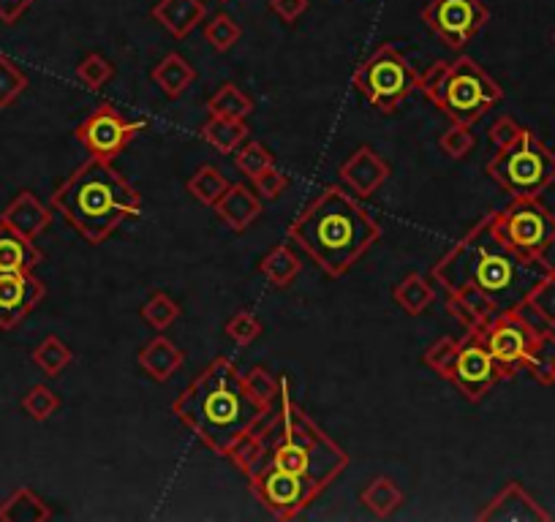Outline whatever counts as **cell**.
<instances>
[{
    "instance_id": "obj_11",
    "label": "cell",
    "mask_w": 555,
    "mask_h": 522,
    "mask_svg": "<svg viewBox=\"0 0 555 522\" xmlns=\"http://www.w3.org/2000/svg\"><path fill=\"white\" fill-rule=\"evenodd\" d=\"M145 128L147 120H128L112 104H101L96 112H90L79 123L74 136L93 158L115 161L117 155L126 150V145H131Z\"/></svg>"
},
{
    "instance_id": "obj_23",
    "label": "cell",
    "mask_w": 555,
    "mask_h": 522,
    "mask_svg": "<svg viewBox=\"0 0 555 522\" xmlns=\"http://www.w3.org/2000/svg\"><path fill=\"white\" fill-rule=\"evenodd\" d=\"M0 520L3 522H47L52 520V509H49L44 498L20 487L0 503Z\"/></svg>"
},
{
    "instance_id": "obj_8",
    "label": "cell",
    "mask_w": 555,
    "mask_h": 522,
    "mask_svg": "<svg viewBox=\"0 0 555 522\" xmlns=\"http://www.w3.org/2000/svg\"><path fill=\"white\" fill-rule=\"evenodd\" d=\"M501 98H504V90H501L496 79L490 77L477 60L460 55L455 63H449L447 79H444L436 107L452 123L474 126L496 104H501Z\"/></svg>"
},
{
    "instance_id": "obj_9",
    "label": "cell",
    "mask_w": 555,
    "mask_h": 522,
    "mask_svg": "<svg viewBox=\"0 0 555 522\" xmlns=\"http://www.w3.org/2000/svg\"><path fill=\"white\" fill-rule=\"evenodd\" d=\"M493 226L509 248L526 256H545L555 245V215L539 199H512L493 213Z\"/></svg>"
},
{
    "instance_id": "obj_10",
    "label": "cell",
    "mask_w": 555,
    "mask_h": 522,
    "mask_svg": "<svg viewBox=\"0 0 555 522\" xmlns=\"http://www.w3.org/2000/svg\"><path fill=\"white\" fill-rule=\"evenodd\" d=\"M536 338H539V329L523 316V310L498 313L482 327V340L496 362L501 381L515 378L517 373L526 370L528 354H531Z\"/></svg>"
},
{
    "instance_id": "obj_4",
    "label": "cell",
    "mask_w": 555,
    "mask_h": 522,
    "mask_svg": "<svg viewBox=\"0 0 555 522\" xmlns=\"http://www.w3.org/2000/svg\"><path fill=\"white\" fill-rule=\"evenodd\" d=\"M330 278H341L381 240V226L341 185H330L286 229Z\"/></svg>"
},
{
    "instance_id": "obj_30",
    "label": "cell",
    "mask_w": 555,
    "mask_h": 522,
    "mask_svg": "<svg viewBox=\"0 0 555 522\" xmlns=\"http://www.w3.org/2000/svg\"><path fill=\"white\" fill-rule=\"evenodd\" d=\"M229 180H226V174L221 169H215V166L205 164L199 166L194 174H191V180H188V194L194 196L196 202L205 204V207H215V202L226 194V188H229Z\"/></svg>"
},
{
    "instance_id": "obj_43",
    "label": "cell",
    "mask_w": 555,
    "mask_h": 522,
    "mask_svg": "<svg viewBox=\"0 0 555 522\" xmlns=\"http://www.w3.org/2000/svg\"><path fill=\"white\" fill-rule=\"evenodd\" d=\"M447 71H449L447 60H436V63H433V66L419 77L417 90H422V96L428 98L430 104H436V101H439L441 87H444V79H447Z\"/></svg>"
},
{
    "instance_id": "obj_34",
    "label": "cell",
    "mask_w": 555,
    "mask_h": 522,
    "mask_svg": "<svg viewBox=\"0 0 555 522\" xmlns=\"http://www.w3.org/2000/svg\"><path fill=\"white\" fill-rule=\"evenodd\" d=\"M455 359H458V340L439 338L425 354H422V365L433 370V373L444 378V381H452Z\"/></svg>"
},
{
    "instance_id": "obj_25",
    "label": "cell",
    "mask_w": 555,
    "mask_h": 522,
    "mask_svg": "<svg viewBox=\"0 0 555 522\" xmlns=\"http://www.w3.org/2000/svg\"><path fill=\"white\" fill-rule=\"evenodd\" d=\"M259 272H262L267 281L273 283L275 289H289L294 283V278L302 272V264L300 259H297V253H294L286 242H278L273 251L259 261Z\"/></svg>"
},
{
    "instance_id": "obj_13",
    "label": "cell",
    "mask_w": 555,
    "mask_h": 522,
    "mask_svg": "<svg viewBox=\"0 0 555 522\" xmlns=\"http://www.w3.org/2000/svg\"><path fill=\"white\" fill-rule=\"evenodd\" d=\"M501 381L496 362L482 340V327L466 329L463 340H458V359L452 370V384L463 392L466 400L479 403L482 397Z\"/></svg>"
},
{
    "instance_id": "obj_44",
    "label": "cell",
    "mask_w": 555,
    "mask_h": 522,
    "mask_svg": "<svg viewBox=\"0 0 555 522\" xmlns=\"http://www.w3.org/2000/svg\"><path fill=\"white\" fill-rule=\"evenodd\" d=\"M251 183L256 185V194L262 196V199H278V196L286 191L289 177H286L278 166H270V169H264L259 177H254Z\"/></svg>"
},
{
    "instance_id": "obj_49",
    "label": "cell",
    "mask_w": 555,
    "mask_h": 522,
    "mask_svg": "<svg viewBox=\"0 0 555 522\" xmlns=\"http://www.w3.org/2000/svg\"><path fill=\"white\" fill-rule=\"evenodd\" d=\"M221 3H229V0H221Z\"/></svg>"
},
{
    "instance_id": "obj_26",
    "label": "cell",
    "mask_w": 555,
    "mask_h": 522,
    "mask_svg": "<svg viewBox=\"0 0 555 522\" xmlns=\"http://www.w3.org/2000/svg\"><path fill=\"white\" fill-rule=\"evenodd\" d=\"M392 297L398 302V308L406 313V316H422L425 310L436 302V291L430 286L428 278H422L419 272H411L409 278L395 286Z\"/></svg>"
},
{
    "instance_id": "obj_20",
    "label": "cell",
    "mask_w": 555,
    "mask_h": 522,
    "mask_svg": "<svg viewBox=\"0 0 555 522\" xmlns=\"http://www.w3.org/2000/svg\"><path fill=\"white\" fill-rule=\"evenodd\" d=\"M137 362L139 368L145 370L147 376L153 378V381H158V384H166L169 378L175 376L177 370L183 368V351L172 343L169 338H164V335H158V338H153L147 346H142V351L137 354Z\"/></svg>"
},
{
    "instance_id": "obj_5",
    "label": "cell",
    "mask_w": 555,
    "mask_h": 522,
    "mask_svg": "<svg viewBox=\"0 0 555 522\" xmlns=\"http://www.w3.org/2000/svg\"><path fill=\"white\" fill-rule=\"evenodd\" d=\"M52 207L77 229L90 245H101L120 223L142 213V196L112 161L90 155L52 194Z\"/></svg>"
},
{
    "instance_id": "obj_46",
    "label": "cell",
    "mask_w": 555,
    "mask_h": 522,
    "mask_svg": "<svg viewBox=\"0 0 555 522\" xmlns=\"http://www.w3.org/2000/svg\"><path fill=\"white\" fill-rule=\"evenodd\" d=\"M447 313L452 319H458L463 324V329H474V327H485V321L479 319L477 313L471 310L468 302H463L458 294H447Z\"/></svg>"
},
{
    "instance_id": "obj_19",
    "label": "cell",
    "mask_w": 555,
    "mask_h": 522,
    "mask_svg": "<svg viewBox=\"0 0 555 522\" xmlns=\"http://www.w3.org/2000/svg\"><path fill=\"white\" fill-rule=\"evenodd\" d=\"M205 17L207 6L202 0H158L153 6V20L175 39L191 36L196 25L205 22Z\"/></svg>"
},
{
    "instance_id": "obj_48",
    "label": "cell",
    "mask_w": 555,
    "mask_h": 522,
    "mask_svg": "<svg viewBox=\"0 0 555 522\" xmlns=\"http://www.w3.org/2000/svg\"><path fill=\"white\" fill-rule=\"evenodd\" d=\"M33 3L36 0H0V22L3 25H14Z\"/></svg>"
},
{
    "instance_id": "obj_7",
    "label": "cell",
    "mask_w": 555,
    "mask_h": 522,
    "mask_svg": "<svg viewBox=\"0 0 555 522\" xmlns=\"http://www.w3.org/2000/svg\"><path fill=\"white\" fill-rule=\"evenodd\" d=\"M351 85L381 115L398 112L400 104L417 90L419 74L392 44H381L370 58L354 68Z\"/></svg>"
},
{
    "instance_id": "obj_36",
    "label": "cell",
    "mask_w": 555,
    "mask_h": 522,
    "mask_svg": "<svg viewBox=\"0 0 555 522\" xmlns=\"http://www.w3.org/2000/svg\"><path fill=\"white\" fill-rule=\"evenodd\" d=\"M240 36H243V28L229 14H215L205 25V39L215 52H229L240 41Z\"/></svg>"
},
{
    "instance_id": "obj_40",
    "label": "cell",
    "mask_w": 555,
    "mask_h": 522,
    "mask_svg": "<svg viewBox=\"0 0 555 522\" xmlns=\"http://www.w3.org/2000/svg\"><path fill=\"white\" fill-rule=\"evenodd\" d=\"M474 145H477V139H474V131L466 123H452L439 139V147L449 158H466L474 150Z\"/></svg>"
},
{
    "instance_id": "obj_21",
    "label": "cell",
    "mask_w": 555,
    "mask_h": 522,
    "mask_svg": "<svg viewBox=\"0 0 555 522\" xmlns=\"http://www.w3.org/2000/svg\"><path fill=\"white\" fill-rule=\"evenodd\" d=\"M41 259L44 253L39 251L36 240L0 226V272H33Z\"/></svg>"
},
{
    "instance_id": "obj_32",
    "label": "cell",
    "mask_w": 555,
    "mask_h": 522,
    "mask_svg": "<svg viewBox=\"0 0 555 522\" xmlns=\"http://www.w3.org/2000/svg\"><path fill=\"white\" fill-rule=\"evenodd\" d=\"M139 316H142L145 324H150V327L156 329V332H164V329H169L180 319V305H177L169 294H164V291H156V294L142 305Z\"/></svg>"
},
{
    "instance_id": "obj_31",
    "label": "cell",
    "mask_w": 555,
    "mask_h": 522,
    "mask_svg": "<svg viewBox=\"0 0 555 522\" xmlns=\"http://www.w3.org/2000/svg\"><path fill=\"white\" fill-rule=\"evenodd\" d=\"M30 359H33V365H36L44 376L55 378L74 362V351H71L58 335H49V338H44L39 346L33 348Z\"/></svg>"
},
{
    "instance_id": "obj_2",
    "label": "cell",
    "mask_w": 555,
    "mask_h": 522,
    "mask_svg": "<svg viewBox=\"0 0 555 522\" xmlns=\"http://www.w3.org/2000/svg\"><path fill=\"white\" fill-rule=\"evenodd\" d=\"M555 275L545 256H526L509 248L493 226V213L474 223L433 267V281L458 294L479 319L523 310L542 281Z\"/></svg>"
},
{
    "instance_id": "obj_37",
    "label": "cell",
    "mask_w": 555,
    "mask_h": 522,
    "mask_svg": "<svg viewBox=\"0 0 555 522\" xmlns=\"http://www.w3.org/2000/svg\"><path fill=\"white\" fill-rule=\"evenodd\" d=\"M234 161H237V169L245 174V177H259L264 169L275 166L273 153L262 145V142H245L237 153H234Z\"/></svg>"
},
{
    "instance_id": "obj_38",
    "label": "cell",
    "mask_w": 555,
    "mask_h": 522,
    "mask_svg": "<svg viewBox=\"0 0 555 522\" xmlns=\"http://www.w3.org/2000/svg\"><path fill=\"white\" fill-rule=\"evenodd\" d=\"M112 77H115V66L104 55H98V52H90L88 58L77 66V79L88 90H101Z\"/></svg>"
},
{
    "instance_id": "obj_16",
    "label": "cell",
    "mask_w": 555,
    "mask_h": 522,
    "mask_svg": "<svg viewBox=\"0 0 555 522\" xmlns=\"http://www.w3.org/2000/svg\"><path fill=\"white\" fill-rule=\"evenodd\" d=\"M482 522H547L550 512H545L531 495L517 482H509L501 493L479 512Z\"/></svg>"
},
{
    "instance_id": "obj_12",
    "label": "cell",
    "mask_w": 555,
    "mask_h": 522,
    "mask_svg": "<svg viewBox=\"0 0 555 522\" xmlns=\"http://www.w3.org/2000/svg\"><path fill=\"white\" fill-rule=\"evenodd\" d=\"M419 17L447 47L463 49L485 28L490 11L482 0H430Z\"/></svg>"
},
{
    "instance_id": "obj_50",
    "label": "cell",
    "mask_w": 555,
    "mask_h": 522,
    "mask_svg": "<svg viewBox=\"0 0 555 522\" xmlns=\"http://www.w3.org/2000/svg\"><path fill=\"white\" fill-rule=\"evenodd\" d=\"M553 384H555V376H553Z\"/></svg>"
},
{
    "instance_id": "obj_29",
    "label": "cell",
    "mask_w": 555,
    "mask_h": 522,
    "mask_svg": "<svg viewBox=\"0 0 555 522\" xmlns=\"http://www.w3.org/2000/svg\"><path fill=\"white\" fill-rule=\"evenodd\" d=\"M362 503H365L376 517L384 520V517H392V514L400 509L403 490H400L392 479H387V476H376V479L362 490Z\"/></svg>"
},
{
    "instance_id": "obj_6",
    "label": "cell",
    "mask_w": 555,
    "mask_h": 522,
    "mask_svg": "<svg viewBox=\"0 0 555 522\" xmlns=\"http://www.w3.org/2000/svg\"><path fill=\"white\" fill-rule=\"evenodd\" d=\"M487 177H493L512 199H539L555 183V153L534 131L523 128L512 145L490 158Z\"/></svg>"
},
{
    "instance_id": "obj_39",
    "label": "cell",
    "mask_w": 555,
    "mask_h": 522,
    "mask_svg": "<svg viewBox=\"0 0 555 522\" xmlns=\"http://www.w3.org/2000/svg\"><path fill=\"white\" fill-rule=\"evenodd\" d=\"M226 335L234 346H251L259 335H262V321L254 310H240L232 319L226 321Z\"/></svg>"
},
{
    "instance_id": "obj_3",
    "label": "cell",
    "mask_w": 555,
    "mask_h": 522,
    "mask_svg": "<svg viewBox=\"0 0 555 522\" xmlns=\"http://www.w3.org/2000/svg\"><path fill=\"white\" fill-rule=\"evenodd\" d=\"M273 408L275 403L248 389L232 359L218 357L180 392L172 414L199 444L229 460L234 449L267 422Z\"/></svg>"
},
{
    "instance_id": "obj_22",
    "label": "cell",
    "mask_w": 555,
    "mask_h": 522,
    "mask_svg": "<svg viewBox=\"0 0 555 522\" xmlns=\"http://www.w3.org/2000/svg\"><path fill=\"white\" fill-rule=\"evenodd\" d=\"M199 134H202L207 145L218 150L221 155L237 153L248 142L245 120H234V117H210L205 126L199 128Z\"/></svg>"
},
{
    "instance_id": "obj_24",
    "label": "cell",
    "mask_w": 555,
    "mask_h": 522,
    "mask_svg": "<svg viewBox=\"0 0 555 522\" xmlns=\"http://www.w3.org/2000/svg\"><path fill=\"white\" fill-rule=\"evenodd\" d=\"M194 79H196L194 66H191L183 55H177V52L166 55V58L153 68V82H156V85L164 90V96L172 98V101L183 96Z\"/></svg>"
},
{
    "instance_id": "obj_28",
    "label": "cell",
    "mask_w": 555,
    "mask_h": 522,
    "mask_svg": "<svg viewBox=\"0 0 555 522\" xmlns=\"http://www.w3.org/2000/svg\"><path fill=\"white\" fill-rule=\"evenodd\" d=\"M528 376L550 387L555 376V332L553 329H539V338H536L531 354H528L526 370Z\"/></svg>"
},
{
    "instance_id": "obj_35",
    "label": "cell",
    "mask_w": 555,
    "mask_h": 522,
    "mask_svg": "<svg viewBox=\"0 0 555 522\" xmlns=\"http://www.w3.org/2000/svg\"><path fill=\"white\" fill-rule=\"evenodd\" d=\"M22 411L30 416V419H36V422H47L49 416L55 414L60 408V397L55 389L44 387V384H36V387H30L22 397Z\"/></svg>"
},
{
    "instance_id": "obj_42",
    "label": "cell",
    "mask_w": 555,
    "mask_h": 522,
    "mask_svg": "<svg viewBox=\"0 0 555 522\" xmlns=\"http://www.w3.org/2000/svg\"><path fill=\"white\" fill-rule=\"evenodd\" d=\"M245 376V384L256 397H262L267 403H278V392H281V378H273L264 368H251Z\"/></svg>"
},
{
    "instance_id": "obj_15",
    "label": "cell",
    "mask_w": 555,
    "mask_h": 522,
    "mask_svg": "<svg viewBox=\"0 0 555 522\" xmlns=\"http://www.w3.org/2000/svg\"><path fill=\"white\" fill-rule=\"evenodd\" d=\"M390 174L392 166L368 145L360 147V150L341 166L343 185H349L351 194L357 196V199H370V196L379 191L381 185L390 180Z\"/></svg>"
},
{
    "instance_id": "obj_17",
    "label": "cell",
    "mask_w": 555,
    "mask_h": 522,
    "mask_svg": "<svg viewBox=\"0 0 555 522\" xmlns=\"http://www.w3.org/2000/svg\"><path fill=\"white\" fill-rule=\"evenodd\" d=\"M49 223H52V210L33 191H20L0 213V226L28 240H36L39 234L47 232Z\"/></svg>"
},
{
    "instance_id": "obj_41",
    "label": "cell",
    "mask_w": 555,
    "mask_h": 522,
    "mask_svg": "<svg viewBox=\"0 0 555 522\" xmlns=\"http://www.w3.org/2000/svg\"><path fill=\"white\" fill-rule=\"evenodd\" d=\"M539 316V319L545 321L547 327L555 329V275H550L547 281H542L539 286L534 289V294L528 297V305Z\"/></svg>"
},
{
    "instance_id": "obj_1",
    "label": "cell",
    "mask_w": 555,
    "mask_h": 522,
    "mask_svg": "<svg viewBox=\"0 0 555 522\" xmlns=\"http://www.w3.org/2000/svg\"><path fill=\"white\" fill-rule=\"evenodd\" d=\"M243 471L248 490L278 520H294L349 468V452L332 441L294 400L289 378L273 414L229 457Z\"/></svg>"
},
{
    "instance_id": "obj_47",
    "label": "cell",
    "mask_w": 555,
    "mask_h": 522,
    "mask_svg": "<svg viewBox=\"0 0 555 522\" xmlns=\"http://www.w3.org/2000/svg\"><path fill=\"white\" fill-rule=\"evenodd\" d=\"M308 6H311L308 0H270V11L286 25H294V22L300 20L302 14L308 11Z\"/></svg>"
},
{
    "instance_id": "obj_14",
    "label": "cell",
    "mask_w": 555,
    "mask_h": 522,
    "mask_svg": "<svg viewBox=\"0 0 555 522\" xmlns=\"http://www.w3.org/2000/svg\"><path fill=\"white\" fill-rule=\"evenodd\" d=\"M47 297V286L33 272H0V329L11 332Z\"/></svg>"
},
{
    "instance_id": "obj_18",
    "label": "cell",
    "mask_w": 555,
    "mask_h": 522,
    "mask_svg": "<svg viewBox=\"0 0 555 522\" xmlns=\"http://www.w3.org/2000/svg\"><path fill=\"white\" fill-rule=\"evenodd\" d=\"M215 215L232 229V232H245L251 229L259 215H262V199H256L254 191H248L245 185L234 183L226 188V194L215 202Z\"/></svg>"
},
{
    "instance_id": "obj_33",
    "label": "cell",
    "mask_w": 555,
    "mask_h": 522,
    "mask_svg": "<svg viewBox=\"0 0 555 522\" xmlns=\"http://www.w3.org/2000/svg\"><path fill=\"white\" fill-rule=\"evenodd\" d=\"M28 77L17 63L0 55V109H9L28 90Z\"/></svg>"
},
{
    "instance_id": "obj_51",
    "label": "cell",
    "mask_w": 555,
    "mask_h": 522,
    "mask_svg": "<svg viewBox=\"0 0 555 522\" xmlns=\"http://www.w3.org/2000/svg\"><path fill=\"white\" fill-rule=\"evenodd\" d=\"M553 39H555V36H553Z\"/></svg>"
},
{
    "instance_id": "obj_45",
    "label": "cell",
    "mask_w": 555,
    "mask_h": 522,
    "mask_svg": "<svg viewBox=\"0 0 555 522\" xmlns=\"http://www.w3.org/2000/svg\"><path fill=\"white\" fill-rule=\"evenodd\" d=\"M520 131H523V126H517L509 115H501L496 123L490 126V134L487 136H490V142L496 145V150H501V147L512 145L517 136H520Z\"/></svg>"
},
{
    "instance_id": "obj_27",
    "label": "cell",
    "mask_w": 555,
    "mask_h": 522,
    "mask_svg": "<svg viewBox=\"0 0 555 522\" xmlns=\"http://www.w3.org/2000/svg\"><path fill=\"white\" fill-rule=\"evenodd\" d=\"M207 112L210 117H234V120H245L254 112V101L245 93L243 87H237L234 82H226L213 93V98L207 101Z\"/></svg>"
}]
</instances>
